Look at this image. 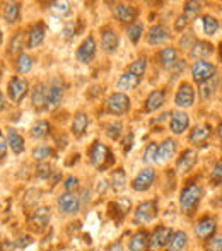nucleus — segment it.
Segmentation results:
<instances>
[{
  "label": "nucleus",
  "mask_w": 222,
  "mask_h": 251,
  "mask_svg": "<svg viewBox=\"0 0 222 251\" xmlns=\"http://www.w3.org/2000/svg\"><path fill=\"white\" fill-rule=\"evenodd\" d=\"M89 157L93 166H96L99 171H104L110 166L115 164V159H113L111 151L108 149V146H104L103 142H94L93 147L89 151Z\"/></svg>",
  "instance_id": "obj_1"
},
{
  "label": "nucleus",
  "mask_w": 222,
  "mask_h": 251,
  "mask_svg": "<svg viewBox=\"0 0 222 251\" xmlns=\"http://www.w3.org/2000/svg\"><path fill=\"white\" fill-rule=\"evenodd\" d=\"M200 199H202V188L198 185H186L183 188L181 195H179V205H181V210L185 214H192L197 208V205L200 203Z\"/></svg>",
  "instance_id": "obj_2"
},
{
  "label": "nucleus",
  "mask_w": 222,
  "mask_h": 251,
  "mask_svg": "<svg viewBox=\"0 0 222 251\" xmlns=\"http://www.w3.org/2000/svg\"><path fill=\"white\" fill-rule=\"evenodd\" d=\"M192 75H193V80L202 86V84L214 79V75H216V65H212L210 62H205V60H198V62H195V65L192 67Z\"/></svg>",
  "instance_id": "obj_3"
},
{
  "label": "nucleus",
  "mask_w": 222,
  "mask_h": 251,
  "mask_svg": "<svg viewBox=\"0 0 222 251\" xmlns=\"http://www.w3.org/2000/svg\"><path fill=\"white\" fill-rule=\"evenodd\" d=\"M108 111L113 115H125L130 109V98L125 93H115L110 96V100L106 102Z\"/></svg>",
  "instance_id": "obj_4"
},
{
  "label": "nucleus",
  "mask_w": 222,
  "mask_h": 251,
  "mask_svg": "<svg viewBox=\"0 0 222 251\" xmlns=\"http://www.w3.org/2000/svg\"><path fill=\"white\" fill-rule=\"evenodd\" d=\"M27 89H29V84L26 80L21 79V77H12L9 87H7V93H9V98L12 102H21L27 94Z\"/></svg>",
  "instance_id": "obj_5"
},
{
  "label": "nucleus",
  "mask_w": 222,
  "mask_h": 251,
  "mask_svg": "<svg viewBox=\"0 0 222 251\" xmlns=\"http://www.w3.org/2000/svg\"><path fill=\"white\" fill-rule=\"evenodd\" d=\"M157 215V203L156 201H144L137 207L135 210V221L139 224H149L156 219Z\"/></svg>",
  "instance_id": "obj_6"
},
{
  "label": "nucleus",
  "mask_w": 222,
  "mask_h": 251,
  "mask_svg": "<svg viewBox=\"0 0 222 251\" xmlns=\"http://www.w3.org/2000/svg\"><path fill=\"white\" fill-rule=\"evenodd\" d=\"M171 236H173L171 229L164 227V226H157V227L154 229L152 234H150L149 243H147L149 251L150 250H159V248H163V246H166L169 243V239H171Z\"/></svg>",
  "instance_id": "obj_7"
},
{
  "label": "nucleus",
  "mask_w": 222,
  "mask_h": 251,
  "mask_svg": "<svg viewBox=\"0 0 222 251\" xmlns=\"http://www.w3.org/2000/svg\"><path fill=\"white\" fill-rule=\"evenodd\" d=\"M154 179H156V171L150 168H146L137 175L135 179H133L132 188L135 190V192H146V190H149L150 186L154 185Z\"/></svg>",
  "instance_id": "obj_8"
},
{
  "label": "nucleus",
  "mask_w": 222,
  "mask_h": 251,
  "mask_svg": "<svg viewBox=\"0 0 222 251\" xmlns=\"http://www.w3.org/2000/svg\"><path fill=\"white\" fill-rule=\"evenodd\" d=\"M210 133H212V128H210L209 123H200V125H195L190 133V144L193 146H205L207 140L210 139Z\"/></svg>",
  "instance_id": "obj_9"
},
{
  "label": "nucleus",
  "mask_w": 222,
  "mask_h": 251,
  "mask_svg": "<svg viewBox=\"0 0 222 251\" xmlns=\"http://www.w3.org/2000/svg\"><path fill=\"white\" fill-rule=\"evenodd\" d=\"M58 208L62 214H69V215H74L79 212L80 208V201L77 199L74 193L70 192H65L63 195H60L58 199Z\"/></svg>",
  "instance_id": "obj_10"
},
{
  "label": "nucleus",
  "mask_w": 222,
  "mask_h": 251,
  "mask_svg": "<svg viewBox=\"0 0 222 251\" xmlns=\"http://www.w3.org/2000/svg\"><path fill=\"white\" fill-rule=\"evenodd\" d=\"M96 55V41L93 36H87L86 40L80 43L79 50H77V60L80 63H91Z\"/></svg>",
  "instance_id": "obj_11"
},
{
  "label": "nucleus",
  "mask_w": 222,
  "mask_h": 251,
  "mask_svg": "<svg viewBox=\"0 0 222 251\" xmlns=\"http://www.w3.org/2000/svg\"><path fill=\"white\" fill-rule=\"evenodd\" d=\"M190 126V118L185 111H176L171 115V120H169V130H171L174 135H181L188 130Z\"/></svg>",
  "instance_id": "obj_12"
},
{
  "label": "nucleus",
  "mask_w": 222,
  "mask_h": 251,
  "mask_svg": "<svg viewBox=\"0 0 222 251\" xmlns=\"http://www.w3.org/2000/svg\"><path fill=\"white\" fill-rule=\"evenodd\" d=\"M174 102L178 108H190V106L195 102V91L190 84H181L176 93V98H174Z\"/></svg>",
  "instance_id": "obj_13"
},
{
  "label": "nucleus",
  "mask_w": 222,
  "mask_h": 251,
  "mask_svg": "<svg viewBox=\"0 0 222 251\" xmlns=\"http://www.w3.org/2000/svg\"><path fill=\"white\" fill-rule=\"evenodd\" d=\"M62 98H63V86L58 79H53L51 80V86L48 89V98H47V109L53 111L56 106L62 102Z\"/></svg>",
  "instance_id": "obj_14"
},
{
  "label": "nucleus",
  "mask_w": 222,
  "mask_h": 251,
  "mask_svg": "<svg viewBox=\"0 0 222 251\" xmlns=\"http://www.w3.org/2000/svg\"><path fill=\"white\" fill-rule=\"evenodd\" d=\"M174 152H176V142L173 139H166L161 146H157L156 162L157 164H164V162H168L174 155Z\"/></svg>",
  "instance_id": "obj_15"
},
{
  "label": "nucleus",
  "mask_w": 222,
  "mask_h": 251,
  "mask_svg": "<svg viewBox=\"0 0 222 251\" xmlns=\"http://www.w3.org/2000/svg\"><path fill=\"white\" fill-rule=\"evenodd\" d=\"M214 232H216V219L214 217H203L195 227V234L198 236L200 239L212 238Z\"/></svg>",
  "instance_id": "obj_16"
},
{
  "label": "nucleus",
  "mask_w": 222,
  "mask_h": 251,
  "mask_svg": "<svg viewBox=\"0 0 222 251\" xmlns=\"http://www.w3.org/2000/svg\"><path fill=\"white\" fill-rule=\"evenodd\" d=\"M164 100H166V93L163 89H156L147 96L146 104H144V109L147 113H154L164 104Z\"/></svg>",
  "instance_id": "obj_17"
},
{
  "label": "nucleus",
  "mask_w": 222,
  "mask_h": 251,
  "mask_svg": "<svg viewBox=\"0 0 222 251\" xmlns=\"http://www.w3.org/2000/svg\"><path fill=\"white\" fill-rule=\"evenodd\" d=\"M45 40V26L43 23H36L31 26L29 33H27V47L38 48Z\"/></svg>",
  "instance_id": "obj_18"
},
{
  "label": "nucleus",
  "mask_w": 222,
  "mask_h": 251,
  "mask_svg": "<svg viewBox=\"0 0 222 251\" xmlns=\"http://www.w3.org/2000/svg\"><path fill=\"white\" fill-rule=\"evenodd\" d=\"M137 9L128 3H118L115 7V17L120 21V23H132L133 19L137 17Z\"/></svg>",
  "instance_id": "obj_19"
},
{
  "label": "nucleus",
  "mask_w": 222,
  "mask_h": 251,
  "mask_svg": "<svg viewBox=\"0 0 222 251\" xmlns=\"http://www.w3.org/2000/svg\"><path fill=\"white\" fill-rule=\"evenodd\" d=\"M195 162H197V152L192 149H186L181 154V157L178 159V162H176V169H178L179 173H188V171H192Z\"/></svg>",
  "instance_id": "obj_20"
},
{
  "label": "nucleus",
  "mask_w": 222,
  "mask_h": 251,
  "mask_svg": "<svg viewBox=\"0 0 222 251\" xmlns=\"http://www.w3.org/2000/svg\"><path fill=\"white\" fill-rule=\"evenodd\" d=\"M140 84V77L133 75L132 72H125L120 75L118 82H116V89H120V93H125V91L135 89Z\"/></svg>",
  "instance_id": "obj_21"
},
{
  "label": "nucleus",
  "mask_w": 222,
  "mask_h": 251,
  "mask_svg": "<svg viewBox=\"0 0 222 251\" xmlns=\"http://www.w3.org/2000/svg\"><path fill=\"white\" fill-rule=\"evenodd\" d=\"M168 38H169V31L166 29V26H163V24H156V26L150 27L147 40H149L150 45H161V43H164Z\"/></svg>",
  "instance_id": "obj_22"
},
{
  "label": "nucleus",
  "mask_w": 222,
  "mask_h": 251,
  "mask_svg": "<svg viewBox=\"0 0 222 251\" xmlns=\"http://www.w3.org/2000/svg\"><path fill=\"white\" fill-rule=\"evenodd\" d=\"M47 98H48V91L45 89L43 84H36L31 93V102L36 109H43L47 108Z\"/></svg>",
  "instance_id": "obj_23"
},
{
  "label": "nucleus",
  "mask_w": 222,
  "mask_h": 251,
  "mask_svg": "<svg viewBox=\"0 0 222 251\" xmlns=\"http://www.w3.org/2000/svg\"><path fill=\"white\" fill-rule=\"evenodd\" d=\"M192 56L197 60H205L207 56H210L214 53V47L209 41H195V45L192 47Z\"/></svg>",
  "instance_id": "obj_24"
},
{
  "label": "nucleus",
  "mask_w": 222,
  "mask_h": 251,
  "mask_svg": "<svg viewBox=\"0 0 222 251\" xmlns=\"http://www.w3.org/2000/svg\"><path fill=\"white\" fill-rule=\"evenodd\" d=\"M87 125H89V118L86 113H77L72 122V133L75 137H82L87 130Z\"/></svg>",
  "instance_id": "obj_25"
},
{
  "label": "nucleus",
  "mask_w": 222,
  "mask_h": 251,
  "mask_svg": "<svg viewBox=\"0 0 222 251\" xmlns=\"http://www.w3.org/2000/svg\"><path fill=\"white\" fill-rule=\"evenodd\" d=\"M7 146L10 147V151H12L14 154H21V152L24 151L23 137H21L16 130L9 128V130H7Z\"/></svg>",
  "instance_id": "obj_26"
},
{
  "label": "nucleus",
  "mask_w": 222,
  "mask_h": 251,
  "mask_svg": "<svg viewBox=\"0 0 222 251\" xmlns=\"http://www.w3.org/2000/svg\"><path fill=\"white\" fill-rule=\"evenodd\" d=\"M101 47H103V50L106 53L116 51V48H118V36H116L115 31H104L103 36H101Z\"/></svg>",
  "instance_id": "obj_27"
},
{
  "label": "nucleus",
  "mask_w": 222,
  "mask_h": 251,
  "mask_svg": "<svg viewBox=\"0 0 222 251\" xmlns=\"http://www.w3.org/2000/svg\"><path fill=\"white\" fill-rule=\"evenodd\" d=\"M21 16V3L19 2H7L3 7V19L9 24H14L19 21Z\"/></svg>",
  "instance_id": "obj_28"
},
{
  "label": "nucleus",
  "mask_w": 222,
  "mask_h": 251,
  "mask_svg": "<svg viewBox=\"0 0 222 251\" xmlns=\"http://www.w3.org/2000/svg\"><path fill=\"white\" fill-rule=\"evenodd\" d=\"M157 58H159V63L164 67V69H169V67H173L176 63L178 51H176V48H173V47L163 48V50L159 51V55H157Z\"/></svg>",
  "instance_id": "obj_29"
},
{
  "label": "nucleus",
  "mask_w": 222,
  "mask_h": 251,
  "mask_svg": "<svg viewBox=\"0 0 222 251\" xmlns=\"http://www.w3.org/2000/svg\"><path fill=\"white\" fill-rule=\"evenodd\" d=\"M50 217H51L50 208H48V207H41V208H38V210L33 214V217H31V224H33L34 227H45V226L50 222Z\"/></svg>",
  "instance_id": "obj_30"
},
{
  "label": "nucleus",
  "mask_w": 222,
  "mask_h": 251,
  "mask_svg": "<svg viewBox=\"0 0 222 251\" xmlns=\"http://www.w3.org/2000/svg\"><path fill=\"white\" fill-rule=\"evenodd\" d=\"M186 243H188V236H186L185 232L183 231L174 232L168 243V251H183L186 246Z\"/></svg>",
  "instance_id": "obj_31"
},
{
  "label": "nucleus",
  "mask_w": 222,
  "mask_h": 251,
  "mask_svg": "<svg viewBox=\"0 0 222 251\" xmlns=\"http://www.w3.org/2000/svg\"><path fill=\"white\" fill-rule=\"evenodd\" d=\"M50 132H51V125L47 120H38L33 125V128H31V135L34 139H45L47 135H50Z\"/></svg>",
  "instance_id": "obj_32"
},
{
  "label": "nucleus",
  "mask_w": 222,
  "mask_h": 251,
  "mask_svg": "<svg viewBox=\"0 0 222 251\" xmlns=\"http://www.w3.org/2000/svg\"><path fill=\"white\" fill-rule=\"evenodd\" d=\"M125 183H126V173L125 169L118 168L111 173V186L115 192H120V190L125 188Z\"/></svg>",
  "instance_id": "obj_33"
},
{
  "label": "nucleus",
  "mask_w": 222,
  "mask_h": 251,
  "mask_svg": "<svg viewBox=\"0 0 222 251\" xmlns=\"http://www.w3.org/2000/svg\"><path fill=\"white\" fill-rule=\"evenodd\" d=\"M147 243H149V239H147V234L144 231L137 232L135 236H133L132 239H130V245L128 248L130 251H144L147 248Z\"/></svg>",
  "instance_id": "obj_34"
},
{
  "label": "nucleus",
  "mask_w": 222,
  "mask_h": 251,
  "mask_svg": "<svg viewBox=\"0 0 222 251\" xmlns=\"http://www.w3.org/2000/svg\"><path fill=\"white\" fill-rule=\"evenodd\" d=\"M130 208H132V201H130V199H126V197L118 199L111 205L113 214H118V217H125V214L130 210Z\"/></svg>",
  "instance_id": "obj_35"
},
{
  "label": "nucleus",
  "mask_w": 222,
  "mask_h": 251,
  "mask_svg": "<svg viewBox=\"0 0 222 251\" xmlns=\"http://www.w3.org/2000/svg\"><path fill=\"white\" fill-rule=\"evenodd\" d=\"M16 67H17V72L19 74L31 72V69H33V58H31L27 53H21V55L17 56Z\"/></svg>",
  "instance_id": "obj_36"
},
{
  "label": "nucleus",
  "mask_w": 222,
  "mask_h": 251,
  "mask_svg": "<svg viewBox=\"0 0 222 251\" xmlns=\"http://www.w3.org/2000/svg\"><path fill=\"white\" fill-rule=\"evenodd\" d=\"M142 31H144V26L142 23H132L126 29V34H128V40L132 41L133 45H137L142 38Z\"/></svg>",
  "instance_id": "obj_37"
},
{
  "label": "nucleus",
  "mask_w": 222,
  "mask_h": 251,
  "mask_svg": "<svg viewBox=\"0 0 222 251\" xmlns=\"http://www.w3.org/2000/svg\"><path fill=\"white\" fill-rule=\"evenodd\" d=\"M146 69H147V58L146 56H140L135 62L130 63L128 72H132L133 75H137V77H142L144 74H146Z\"/></svg>",
  "instance_id": "obj_38"
},
{
  "label": "nucleus",
  "mask_w": 222,
  "mask_h": 251,
  "mask_svg": "<svg viewBox=\"0 0 222 251\" xmlns=\"http://www.w3.org/2000/svg\"><path fill=\"white\" fill-rule=\"evenodd\" d=\"M202 21H203V33L207 36H214L217 33V29H219V21L212 16H203Z\"/></svg>",
  "instance_id": "obj_39"
},
{
  "label": "nucleus",
  "mask_w": 222,
  "mask_h": 251,
  "mask_svg": "<svg viewBox=\"0 0 222 251\" xmlns=\"http://www.w3.org/2000/svg\"><path fill=\"white\" fill-rule=\"evenodd\" d=\"M24 48V33L14 34L12 41L9 45V55H17Z\"/></svg>",
  "instance_id": "obj_40"
},
{
  "label": "nucleus",
  "mask_w": 222,
  "mask_h": 251,
  "mask_svg": "<svg viewBox=\"0 0 222 251\" xmlns=\"http://www.w3.org/2000/svg\"><path fill=\"white\" fill-rule=\"evenodd\" d=\"M51 155H53V149H51V147H48V146H40V147H36V149L33 151V157L36 159V161H40V162H43L45 159L51 157Z\"/></svg>",
  "instance_id": "obj_41"
},
{
  "label": "nucleus",
  "mask_w": 222,
  "mask_h": 251,
  "mask_svg": "<svg viewBox=\"0 0 222 251\" xmlns=\"http://www.w3.org/2000/svg\"><path fill=\"white\" fill-rule=\"evenodd\" d=\"M122 133H123V125L120 122H115V123H110V125H108L106 135L110 137L111 140H118Z\"/></svg>",
  "instance_id": "obj_42"
},
{
  "label": "nucleus",
  "mask_w": 222,
  "mask_h": 251,
  "mask_svg": "<svg viewBox=\"0 0 222 251\" xmlns=\"http://www.w3.org/2000/svg\"><path fill=\"white\" fill-rule=\"evenodd\" d=\"M200 9H202V7H200L198 2H186L185 3V14H183V16H185L186 19H193V17L198 16Z\"/></svg>",
  "instance_id": "obj_43"
},
{
  "label": "nucleus",
  "mask_w": 222,
  "mask_h": 251,
  "mask_svg": "<svg viewBox=\"0 0 222 251\" xmlns=\"http://www.w3.org/2000/svg\"><path fill=\"white\" fill-rule=\"evenodd\" d=\"M214 87H216V80H209V82H205V84H202V87H200V98H202L203 101L205 100H209L210 98V94L214 93Z\"/></svg>",
  "instance_id": "obj_44"
},
{
  "label": "nucleus",
  "mask_w": 222,
  "mask_h": 251,
  "mask_svg": "<svg viewBox=\"0 0 222 251\" xmlns=\"http://www.w3.org/2000/svg\"><path fill=\"white\" fill-rule=\"evenodd\" d=\"M156 154H157V146L154 142L147 144L146 151H144V161L146 162H156Z\"/></svg>",
  "instance_id": "obj_45"
},
{
  "label": "nucleus",
  "mask_w": 222,
  "mask_h": 251,
  "mask_svg": "<svg viewBox=\"0 0 222 251\" xmlns=\"http://www.w3.org/2000/svg\"><path fill=\"white\" fill-rule=\"evenodd\" d=\"M210 181H212L214 185H219V183H222V157L216 162V166H214L212 175H210Z\"/></svg>",
  "instance_id": "obj_46"
},
{
  "label": "nucleus",
  "mask_w": 222,
  "mask_h": 251,
  "mask_svg": "<svg viewBox=\"0 0 222 251\" xmlns=\"http://www.w3.org/2000/svg\"><path fill=\"white\" fill-rule=\"evenodd\" d=\"M51 176V166L48 164V162H41V164H38L36 168V178L40 179H47Z\"/></svg>",
  "instance_id": "obj_47"
},
{
  "label": "nucleus",
  "mask_w": 222,
  "mask_h": 251,
  "mask_svg": "<svg viewBox=\"0 0 222 251\" xmlns=\"http://www.w3.org/2000/svg\"><path fill=\"white\" fill-rule=\"evenodd\" d=\"M51 10H53L56 16H67L70 12V5L67 2H55L51 3Z\"/></svg>",
  "instance_id": "obj_48"
},
{
  "label": "nucleus",
  "mask_w": 222,
  "mask_h": 251,
  "mask_svg": "<svg viewBox=\"0 0 222 251\" xmlns=\"http://www.w3.org/2000/svg\"><path fill=\"white\" fill-rule=\"evenodd\" d=\"M207 250L209 251H222V234L214 236V238L209 241V245H207Z\"/></svg>",
  "instance_id": "obj_49"
},
{
  "label": "nucleus",
  "mask_w": 222,
  "mask_h": 251,
  "mask_svg": "<svg viewBox=\"0 0 222 251\" xmlns=\"http://www.w3.org/2000/svg\"><path fill=\"white\" fill-rule=\"evenodd\" d=\"M31 243H33L31 236H19V238L14 241V245H16L17 248H26V246H29Z\"/></svg>",
  "instance_id": "obj_50"
},
{
  "label": "nucleus",
  "mask_w": 222,
  "mask_h": 251,
  "mask_svg": "<svg viewBox=\"0 0 222 251\" xmlns=\"http://www.w3.org/2000/svg\"><path fill=\"white\" fill-rule=\"evenodd\" d=\"M77 186H79V179H77L75 176H70V178L65 179V190L67 192L72 193V190H75Z\"/></svg>",
  "instance_id": "obj_51"
},
{
  "label": "nucleus",
  "mask_w": 222,
  "mask_h": 251,
  "mask_svg": "<svg viewBox=\"0 0 222 251\" xmlns=\"http://www.w3.org/2000/svg\"><path fill=\"white\" fill-rule=\"evenodd\" d=\"M5 154H7V140L3 139L2 132H0V161L5 159Z\"/></svg>",
  "instance_id": "obj_52"
},
{
  "label": "nucleus",
  "mask_w": 222,
  "mask_h": 251,
  "mask_svg": "<svg viewBox=\"0 0 222 251\" xmlns=\"http://www.w3.org/2000/svg\"><path fill=\"white\" fill-rule=\"evenodd\" d=\"M186 24H188V19H186L185 16H181V17H178V19H176V24H174V27L178 31H183L186 27Z\"/></svg>",
  "instance_id": "obj_53"
},
{
  "label": "nucleus",
  "mask_w": 222,
  "mask_h": 251,
  "mask_svg": "<svg viewBox=\"0 0 222 251\" xmlns=\"http://www.w3.org/2000/svg\"><path fill=\"white\" fill-rule=\"evenodd\" d=\"M16 250V245L10 241H3L2 245H0V251H14Z\"/></svg>",
  "instance_id": "obj_54"
},
{
  "label": "nucleus",
  "mask_w": 222,
  "mask_h": 251,
  "mask_svg": "<svg viewBox=\"0 0 222 251\" xmlns=\"http://www.w3.org/2000/svg\"><path fill=\"white\" fill-rule=\"evenodd\" d=\"M132 140H133V135H126V139L123 140V144H125V152L130 151V147H132Z\"/></svg>",
  "instance_id": "obj_55"
},
{
  "label": "nucleus",
  "mask_w": 222,
  "mask_h": 251,
  "mask_svg": "<svg viewBox=\"0 0 222 251\" xmlns=\"http://www.w3.org/2000/svg\"><path fill=\"white\" fill-rule=\"evenodd\" d=\"M110 251H123L122 243H115V245H111L110 246Z\"/></svg>",
  "instance_id": "obj_56"
},
{
  "label": "nucleus",
  "mask_w": 222,
  "mask_h": 251,
  "mask_svg": "<svg viewBox=\"0 0 222 251\" xmlns=\"http://www.w3.org/2000/svg\"><path fill=\"white\" fill-rule=\"evenodd\" d=\"M2 109H5V100H3V94L0 93V111Z\"/></svg>",
  "instance_id": "obj_57"
},
{
  "label": "nucleus",
  "mask_w": 222,
  "mask_h": 251,
  "mask_svg": "<svg viewBox=\"0 0 222 251\" xmlns=\"http://www.w3.org/2000/svg\"><path fill=\"white\" fill-rule=\"evenodd\" d=\"M217 135H219V140L222 142V122L219 123V128H217Z\"/></svg>",
  "instance_id": "obj_58"
},
{
  "label": "nucleus",
  "mask_w": 222,
  "mask_h": 251,
  "mask_svg": "<svg viewBox=\"0 0 222 251\" xmlns=\"http://www.w3.org/2000/svg\"><path fill=\"white\" fill-rule=\"evenodd\" d=\"M219 56H221V60H222V41L219 43Z\"/></svg>",
  "instance_id": "obj_59"
},
{
  "label": "nucleus",
  "mask_w": 222,
  "mask_h": 251,
  "mask_svg": "<svg viewBox=\"0 0 222 251\" xmlns=\"http://www.w3.org/2000/svg\"><path fill=\"white\" fill-rule=\"evenodd\" d=\"M0 77H2V67H0Z\"/></svg>",
  "instance_id": "obj_60"
},
{
  "label": "nucleus",
  "mask_w": 222,
  "mask_h": 251,
  "mask_svg": "<svg viewBox=\"0 0 222 251\" xmlns=\"http://www.w3.org/2000/svg\"><path fill=\"white\" fill-rule=\"evenodd\" d=\"M221 86H222V77H221Z\"/></svg>",
  "instance_id": "obj_61"
}]
</instances>
